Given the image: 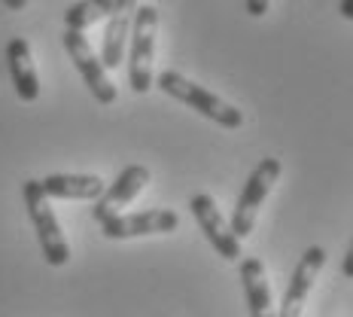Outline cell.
<instances>
[{"label": "cell", "instance_id": "obj_1", "mask_svg": "<svg viewBox=\"0 0 353 317\" xmlns=\"http://www.w3.org/2000/svg\"><path fill=\"white\" fill-rule=\"evenodd\" d=\"M159 88L165 95H171V98H176L180 104L192 107L195 113H201L204 119L223 125V128H241L244 125V113H241L234 104H229V101H223L219 95L208 92L204 86L192 83L189 77H183L180 70H161L156 77Z\"/></svg>", "mask_w": 353, "mask_h": 317}, {"label": "cell", "instance_id": "obj_2", "mask_svg": "<svg viewBox=\"0 0 353 317\" xmlns=\"http://www.w3.org/2000/svg\"><path fill=\"white\" fill-rule=\"evenodd\" d=\"M156 34L159 10L150 3L137 6L131 21V49H128V83L134 95H146L152 88V61H156Z\"/></svg>", "mask_w": 353, "mask_h": 317}, {"label": "cell", "instance_id": "obj_3", "mask_svg": "<svg viewBox=\"0 0 353 317\" xmlns=\"http://www.w3.org/2000/svg\"><path fill=\"white\" fill-rule=\"evenodd\" d=\"M21 195H25V208H28V217H31V223H34L43 260L49 265H68L70 262V244H68V238H64L61 226H58L55 211L49 208V198L43 193L40 180H25Z\"/></svg>", "mask_w": 353, "mask_h": 317}, {"label": "cell", "instance_id": "obj_4", "mask_svg": "<svg viewBox=\"0 0 353 317\" xmlns=\"http://www.w3.org/2000/svg\"><path fill=\"white\" fill-rule=\"evenodd\" d=\"M283 165L281 159H262L259 165L253 168V174L247 177L244 189H241V198L238 204H234V213H232V232L234 238H247L250 232H253L256 226V217H259V208L265 204V198H268L271 186L277 183V177H281Z\"/></svg>", "mask_w": 353, "mask_h": 317}, {"label": "cell", "instance_id": "obj_5", "mask_svg": "<svg viewBox=\"0 0 353 317\" xmlns=\"http://www.w3.org/2000/svg\"><path fill=\"white\" fill-rule=\"evenodd\" d=\"M64 49H68L70 61L77 64L79 77L85 79L88 92L94 95V101H98V104H113L116 86H113V79L107 77V68L101 64V58L94 55V49L88 46L85 37L79 31H68V28H64Z\"/></svg>", "mask_w": 353, "mask_h": 317}, {"label": "cell", "instance_id": "obj_6", "mask_svg": "<svg viewBox=\"0 0 353 317\" xmlns=\"http://www.w3.org/2000/svg\"><path fill=\"white\" fill-rule=\"evenodd\" d=\"M180 226V213L168 208H152L143 213H116L101 223L107 238H137V235H168Z\"/></svg>", "mask_w": 353, "mask_h": 317}, {"label": "cell", "instance_id": "obj_7", "mask_svg": "<svg viewBox=\"0 0 353 317\" xmlns=\"http://www.w3.org/2000/svg\"><path fill=\"white\" fill-rule=\"evenodd\" d=\"M189 211L195 213V220H198V226H201V232L208 235V241L213 247H216V253L223 256V260H241V241L234 238V232H232V226L225 223V217L219 213L216 208V202H213L210 195H204V193H198L192 195V202H189Z\"/></svg>", "mask_w": 353, "mask_h": 317}, {"label": "cell", "instance_id": "obj_8", "mask_svg": "<svg viewBox=\"0 0 353 317\" xmlns=\"http://www.w3.org/2000/svg\"><path fill=\"white\" fill-rule=\"evenodd\" d=\"M323 265H326V250L323 247H307L305 256H301L299 265H296V271H292L286 290H283V302H281L277 317H301L305 302H307V293H311V287H314V281H317Z\"/></svg>", "mask_w": 353, "mask_h": 317}, {"label": "cell", "instance_id": "obj_9", "mask_svg": "<svg viewBox=\"0 0 353 317\" xmlns=\"http://www.w3.org/2000/svg\"><path fill=\"white\" fill-rule=\"evenodd\" d=\"M150 183V168L146 165H128L125 171L113 180V186L104 189V195L94 202V220L98 223H107L110 217H116L125 204H131L137 195L143 193V186Z\"/></svg>", "mask_w": 353, "mask_h": 317}, {"label": "cell", "instance_id": "obj_10", "mask_svg": "<svg viewBox=\"0 0 353 317\" xmlns=\"http://www.w3.org/2000/svg\"><path fill=\"white\" fill-rule=\"evenodd\" d=\"M6 68H10L16 95L25 101V104H31V101L40 98V77H37L31 46H28L25 37H12V40L6 43Z\"/></svg>", "mask_w": 353, "mask_h": 317}, {"label": "cell", "instance_id": "obj_11", "mask_svg": "<svg viewBox=\"0 0 353 317\" xmlns=\"http://www.w3.org/2000/svg\"><path fill=\"white\" fill-rule=\"evenodd\" d=\"M46 198H64V202H98L104 195V180L98 174H49L40 180Z\"/></svg>", "mask_w": 353, "mask_h": 317}, {"label": "cell", "instance_id": "obj_12", "mask_svg": "<svg viewBox=\"0 0 353 317\" xmlns=\"http://www.w3.org/2000/svg\"><path fill=\"white\" fill-rule=\"evenodd\" d=\"M241 281H244L250 317H277L274 314V302H271V287H268V278H265L262 260H256V256L241 260Z\"/></svg>", "mask_w": 353, "mask_h": 317}, {"label": "cell", "instance_id": "obj_13", "mask_svg": "<svg viewBox=\"0 0 353 317\" xmlns=\"http://www.w3.org/2000/svg\"><path fill=\"white\" fill-rule=\"evenodd\" d=\"M113 12H116V0H79L64 12V28L83 34L85 28L98 25L101 19H110Z\"/></svg>", "mask_w": 353, "mask_h": 317}, {"label": "cell", "instance_id": "obj_14", "mask_svg": "<svg viewBox=\"0 0 353 317\" xmlns=\"http://www.w3.org/2000/svg\"><path fill=\"white\" fill-rule=\"evenodd\" d=\"M134 12H137V0H116V12H113L116 19L131 21L134 19Z\"/></svg>", "mask_w": 353, "mask_h": 317}, {"label": "cell", "instance_id": "obj_15", "mask_svg": "<svg viewBox=\"0 0 353 317\" xmlns=\"http://www.w3.org/2000/svg\"><path fill=\"white\" fill-rule=\"evenodd\" d=\"M268 3H271V0H247V12L253 19H262L265 12H268Z\"/></svg>", "mask_w": 353, "mask_h": 317}, {"label": "cell", "instance_id": "obj_16", "mask_svg": "<svg viewBox=\"0 0 353 317\" xmlns=\"http://www.w3.org/2000/svg\"><path fill=\"white\" fill-rule=\"evenodd\" d=\"M341 275L347 278V281H353V241H350L347 253H344V262H341Z\"/></svg>", "mask_w": 353, "mask_h": 317}, {"label": "cell", "instance_id": "obj_17", "mask_svg": "<svg viewBox=\"0 0 353 317\" xmlns=\"http://www.w3.org/2000/svg\"><path fill=\"white\" fill-rule=\"evenodd\" d=\"M338 12H341L347 21H353V0H341V3H338Z\"/></svg>", "mask_w": 353, "mask_h": 317}, {"label": "cell", "instance_id": "obj_18", "mask_svg": "<svg viewBox=\"0 0 353 317\" xmlns=\"http://www.w3.org/2000/svg\"><path fill=\"white\" fill-rule=\"evenodd\" d=\"M3 6L6 10H12V12H21L28 6V0H3Z\"/></svg>", "mask_w": 353, "mask_h": 317}]
</instances>
